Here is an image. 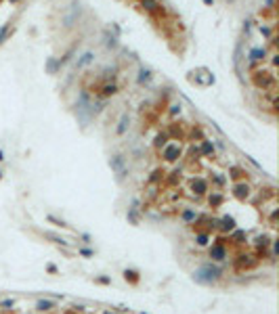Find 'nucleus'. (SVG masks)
<instances>
[{
    "instance_id": "f257e3e1",
    "label": "nucleus",
    "mask_w": 279,
    "mask_h": 314,
    "mask_svg": "<svg viewBox=\"0 0 279 314\" xmlns=\"http://www.w3.org/2000/svg\"><path fill=\"white\" fill-rule=\"evenodd\" d=\"M218 276H220V268L210 266V264H206V266H201V268H197L193 272V278L197 283H204V285H212Z\"/></svg>"
},
{
    "instance_id": "f03ea898",
    "label": "nucleus",
    "mask_w": 279,
    "mask_h": 314,
    "mask_svg": "<svg viewBox=\"0 0 279 314\" xmlns=\"http://www.w3.org/2000/svg\"><path fill=\"white\" fill-rule=\"evenodd\" d=\"M78 19H80V4H78V2H71V4L63 11L61 23H63V27H74V25L78 23Z\"/></svg>"
},
{
    "instance_id": "7ed1b4c3",
    "label": "nucleus",
    "mask_w": 279,
    "mask_h": 314,
    "mask_svg": "<svg viewBox=\"0 0 279 314\" xmlns=\"http://www.w3.org/2000/svg\"><path fill=\"white\" fill-rule=\"evenodd\" d=\"M111 168L118 172V176L120 178H124L126 176V166H124V157H120V155H116V157H111Z\"/></svg>"
},
{
    "instance_id": "20e7f679",
    "label": "nucleus",
    "mask_w": 279,
    "mask_h": 314,
    "mask_svg": "<svg viewBox=\"0 0 279 314\" xmlns=\"http://www.w3.org/2000/svg\"><path fill=\"white\" fill-rule=\"evenodd\" d=\"M94 61V52L93 50H86L80 59H78V67H84V65H88V63H93Z\"/></svg>"
},
{
    "instance_id": "39448f33",
    "label": "nucleus",
    "mask_w": 279,
    "mask_h": 314,
    "mask_svg": "<svg viewBox=\"0 0 279 314\" xmlns=\"http://www.w3.org/2000/svg\"><path fill=\"white\" fill-rule=\"evenodd\" d=\"M126 128H128V115H122L120 126H118V134H124V132H126Z\"/></svg>"
},
{
    "instance_id": "423d86ee",
    "label": "nucleus",
    "mask_w": 279,
    "mask_h": 314,
    "mask_svg": "<svg viewBox=\"0 0 279 314\" xmlns=\"http://www.w3.org/2000/svg\"><path fill=\"white\" fill-rule=\"evenodd\" d=\"M52 306H55V304H52V302H48V300H40V302L36 304V308H38V310H50Z\"/></svg>"
},
{
    "instance_id": "0eeeda50",
    "label": "nucleus",
    "mask_w": 279,
    "mask_h": 314,
    "mask_svg": "<svg viewBox=\"0 0 279 314\" xmlns=\"http://www.w3.org/2000/svg\"><path fill=\"white\" fill-rule=\"evenodd\" d=\"M149 78H151V76H149V71H147V69H143V71H141V82H145V80H149Z\"/></svg>"
},
{
    "instance_id": "6e6552de",
    "label": "nucleus",
    "mask_w": 279,
    "mask_h": 314,
    "mask_svg": "<svg viewBox=\"0 0 279 314\" xmlns=\"http://www.w3.org/2000/svg\"><path fill=\"white\" fill-rule=\"evenodd\" d=\"M6 30H8V25H2V27H0V42H2V38H4V34H6Z\"/></svg>"
}]
</instances>
